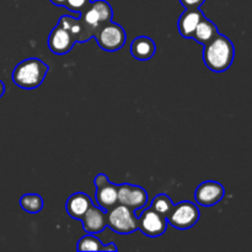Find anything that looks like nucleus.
Returning a JSON list of instances; mask_svg holds the SVG:
<instances>
[{
	"label": "nucleus",
	"instance_id": "nucleus-15",
	"mask_svg": "<svg viewBox=\"0 0 252 252\" xmlns=\"http://www.w3.org/2000/svg\"><path fill=\"white\" fill-rule=\"evenodd\" d=\"M96 204L103 211H108L118 203V185L108 184L97 187L95 193Z\"/></svg>",
	"mask_w": 252,
	"mask_h": 252
},
{
	"label": "nucleus",
	"instance_id": "nucleus-19",
	"mask_svg": "<svg viewBox=\"0 0 252 252\" xmlns=\"http://www.w3.org/2000/svg\"><path fill=\"white\" fill-rule=\"evenodd\" d=\"M150 208L154 209L155 212H158V213L161 214V216H164L167 219V216H169L170 212L174 208V202H172V199L167 194H158L152 201Z\"/></svg>",
	"mask_w": 252,
	"mask_h": 252
},
{
	"label": "nucleus",
	"instance_id": "nucleus-6",
	"mask_svg": "<svg viewBox=\"0 0 252 252\" xmlns=\"http://www.w3.org/2000/svg\"><path fill=\"white\" fill-rule=\"evenodd\" d=\"M94 38L96 39L101 49L106 52H116L125 46L127 34L122 26L110 21L98 30Z\"/></svg>",
	"mask_w": 252,
	"mask_h": 252
},
{
	"label": "nucleus",
	"instance_id": "nucleus-7",
	"mask_svg": "<svg viewBox=\"0 0 252 252\" xmlns=\"http://www.w3.org/2000/svg\"><path fill=\"white\" fill-rule=\"evenodd\" d=\"M138 230L142 231L149 238H159L166 231L167 219L164 216L155 212L154 209L145 208L138 214Z\"/></svg>",
	"mask_w": 252,
	"mask_h": 252
},
{
	"label": "nucleus",
	"instance_id": "nucleus-26",
	"mask_svg": "<svg viewBox=\"0 0 252 252\" xmlns=\"http://www.w3.org/2000/svg\"><path fill=\"white\" fill-rule=\"evenodd\" d=\"M4 93H5V85H4V83H2V81L0 80V97H1V96L4 95Z\"/></svg>",
	"mask_w": 252,
	"mask_h": 252
},
{
	"label": "nucleus",
	"instance_id": "nucleus-17",
	"mask_svg": "<svg viewBox=\"0 0 252 252\" xmlns=\"http://www.w3.org/2000/svg\"><path fill=\"white\" fill-rule=\"evenodd\" d=\"M218 33L219 31L217 25L204 16L203 19L199 21V24L197 25L196 31H194L193 37H192V38H193L196 42H198L199 44L204 46V44L209 43V42H211Z\"/></svg>",
	"mask_w": 252,
	"mask_h": 252
},
{
	"label": "nucleus",
	"instance_id": "nucleus-14",
	"mask_svg": "<svg viewBox=\"0 0 252 252\" xmlns=\"http://www.w3.org/2000/svg\"><path fill=\"white\" fill-rule=\"evenodd\" d=\"M157 52V46L152 38L147 36H139L130 43V54L138 61H149Z\"/></svg>",
	"mask_w": 252,
	"mask_h": 252
},
{
	"label": "nucleus",
	"instance_id": "nucleus-24",
	"mask_svg": "<svg viewBox=\"0 0 252 252\" xmlns=\"http://www.w3.org/2000/svg\"><path fill=\"white\" fill-rule=\"evenodd\" d=\"M103 251H118V248L113 243H110L106 246H103Z\"/></svg>",
	"mask_w": 252,
	"mask_h": 252
},
{
	"label": "nucleus",
	"instance_id": "nucleus-13",
	"mask_svg": "<svg viewBox=\"0 0 252 252\" xmlns=\"http://www.w3.org/2000/svg\"><path fill=\"white\" fill-rule=\"evenodd\" d=\"M204 14L199 9H186L179 19V32L184 38H192L197 25L199 24Z\"/></svg>",
	"mask_w": 252,
	"mask_h": 252
},
{
	"label": "nucleus",
	"instance_id": "nucleus-10",
	"mask_svg": "<svg viewBox=\"0 0 252 252\" xmlns=\"http://www.w3.org/2000/svg\"><path fill=\"white\" fill-rule=\"evenodd\" d=\"M74 44H75V39L73 38L70 32L59 24H57V26L52 30L48 36V47L54 54L63 56V54L69 53Z\"/></svg>",
	"mask_w": 252,
	"mask_h": 252
},
{
	"label": "nucleus",
	"instance_id": "nucleus-25",
	"mask_svg": "<svg viewBox=\"0 0 252 252\" xmlns=\"http://www.w3.org/2000/svg\"><path fill=\"white\" fill-rule=\"evenodd\" d=\"M49 1H51L53 5H56V6L64 7V5H65L66 0H49Z\"/></svg>",
	"mask_w": 252,
	"mask_h": 252
},
{
	"label": "nucleus",
	"instance_id": "nucleus-21",
	"mask_svg": "<svg viewBox=\"0 0 252 252\" xmlns=\"http://www.w3.org/2000/svg\"><path fill=\"white\" fill-rule=\"evenodd\" d=\"M90 2L91 0H66L64 7H66L71 12H75V14L79 15L88 7V5Z\"/></svg>",
	"mask_w": 252,
	"mask_h": 252
},
{
	"label": "nucleus",
	"instance_id": "nucleus-23",
	"mask_svg": "<svg viewBox=\"0 0 252 252\" xmlns=\"http://www.w3.org/2000/svg\"><path fill=\"white\" fill-rule=\"evenodd\" d=\"M108 182H110V180H108V177L106 176V175H103V174H98L97 176L95 177V180H94V185H95V189L103 186V185L108 184Z\"/></svg>",
	"mask_w": 252,
	"mask_h": 252
},
{
	"label": "nucleus",
	"instance_id": "nucleus-22",
	"mask_svg": "<svg viewBox=\"0 0 252 252\" xmlns=\"http://www.w3.org/2000/svg\"><path fill=\"white\" fill-rule=\"evenodd\" d=\"M206 0H180L181 5L186 9H199Z\"/></svg>",
	"mask_w": 252,
	"mask_h": 252
},
{
	"label": "nucleus",
	"instance_id": "nucleus-16",
	"mask_svg": "<svg viewBox=\"0 0 252 252\" xmlns=\"http://www.w3.org/2000/svg\"><path fill=\"white\" fill-rule=\"evenodd\" d=\"M58 24L62 25L64 29H66L70 32V34L75 39L76 43H84V42H88L91 39V37L89 36L88 31L85 30L84 25L81 24L79 16L73 17L70 15H63L59 19Z\"/></svg>",
	"mask_w": 252,
	"mask_h": 252
},
{
	"label": "nucleus",
	"instance_id": "nucleus-8",
	"mask_svg": "<svg viewBox=\"0 0 252 252\" xmlns=\"http://www.w3.org/2000/svg\"><path fill=\"white\" fill-rule=\"evenodd\" d=\"M148 202V193L140 186L130 184L118 185V203L133 209L139 211Z\"/></svg>",
	"mask_w": 252,
	"mask_h": 252
},
{
	"label": "nucleus",
	"instance_id": "nucleus-20",
	"mask_svg": "<svg viewBox=\"0 0 252 252\" xmlns=\"http://www.w3.org/2000/svg\"><path fill=\"white\" fill-rule=\"evenodd\" d=\"M79 251H103V244L95 234H88L83 236L78 243Z\"/></svg>",
	"mask_w": 252,
	"mask_h": 252
},
{
	"label": "nucleus",
	"instance_id": "nucleus-9",
	"mask_svg": "<svg viewBox=\"0 0 252 252\" xmlns=\"http://www.w3.org/2000/svg\"><path fill=\"white\" fill-rule=\"evenodd\" d=\"M225 194L223 185L217 181L202 182L196 189L194 198L199 206L212 207L218 204Z\"/></svg>",
	"mask_w": 252,
	"mask_h": 252
},
{
	"label": "nucleus",
	"instance_id": "nucleus-2",
	"mask_svg": "<svg viewBox=\"0 0 252 252\" xmlns=\"http://www.w3.org/2000/svg\"><path fill=\"white\" fill-rule=\"evenodd\" d=\"M49 66L38 58H29L20 62L12 71V81L19 88L32 90L42 85Z\"/></svg>",
	"mask_w": 252,
	"mask_h": 252
},
{
	"label": "nucleus",
	"instance_id": "nucleus-11",
	"mask_svg": "<svg viewBox=\"0 0 252 252\" xmlns=\"http://www.w3.org/2000/svg\"><path fill=\"white\" fill-rule=\"evenodd\" d=\"M84 230L88 234H98L106 228V213L102 208L94 204L80 219Z\"/></svg>",
	"mask_w": 252,
	"mask_h": 252
},
{
	"label": "nucleus",
	"instance_id": "nucleus-4",
	"mask_svg": "<svg viewBox=\"0 0 252 252\" xmlns=\"http://www.w3.org/2000/svg\"><path fill=\"white\" fill-rule=\"evenodd\" d=\"M106 225L117 234L128 235L138 230V217L133 209L117 203L106 211Z\"/></svg>",
	"mask_w": 252,
	"mask_h": 252
},
{
	"label": "nucleus",
	"instance_id": "nucleus-12",
	"mask_svg": "<svg viewBox=\"0 0 252 252\" xmlns=\"http://www.w3.org/2000/svg\"><path fill=\"white\" fill-rule=\"evenodd\" d=\"M91 206H94V203L88 194L83 193V192H76L68 198L65 203V209L66 213L71 218L80 220Z\"/></svg>",
	"mask_w": 252,
	"mask_h": 252
},
{
	"label": "nucleus",
	"instance_id": "nucleus-18",
	"mask_svg": "<svg viewBox=\"0 0 252 252\" xmlns=\"http://www.w3.org/2000/svg\"><path fill=\"white\" fill-rule=\"evenodd\" d=\"M20 206L30 214H37L43 208V199L39 194H24L20 198Z\"/></svg>",
	"mask_w": 252,
	"mask_h": 252
},
{
	"label": "nucleus",
	"instance_id": "nucleus-5",
	"mask_svg": "<svg viewBox=\"0 0 252 252\" xmlns=\"http://www.w3.org/2000/svg\"><path fill=\"white\" fill-rule=\"evenodd\" d=\"M199 209L191 201H182L174 204V208L167 216V223L180 230H186L196 225L199 220Z\"/></svg>",
	"mask_w": 252,
	"mask_h": 252
},
{
	"label": "nucleus",
	"instance_id": "nucleus-1",
	"mask_svg": "<svg viewBox=\"0 0 252 252\" xmlns=\"http://www.w3.org/2000/svg\"><path fill=\"white\" fill-rule=\"evenodd\" d=\"M235 57V48L230 39L218 33L209 43L203 46V62L209 70L223 73L231 66Z\"/></svg>",
	"mask_w": 252,
	"mask_h": 252
},
{
	"label": "nucleus",
	"instance_id": "nucleus-3",
	"mask_svg": "<svg viewBox=\"0 0 252 252\" xmlns=\"http://www.w3.org/2000/svg\"><path fill=\"white\" fill-rule=\"evenodd\" d=\"M112 7H111L110 2H107L106 0L91 1L88 7L79 14V19L91 38L95 37V34L103 25L112 21Z\"/></svg>",
	"mask_w": 252,
	"mask_h": 252
}]
</instances>
